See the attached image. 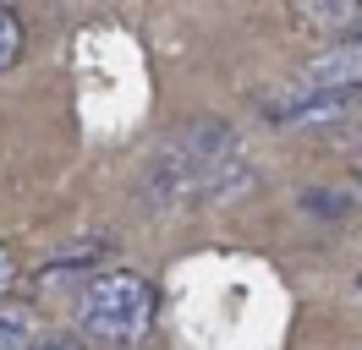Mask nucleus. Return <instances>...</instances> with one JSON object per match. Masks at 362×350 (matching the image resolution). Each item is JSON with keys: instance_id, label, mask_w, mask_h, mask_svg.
I'll return each mask as SVG.
<instances>
[{"instance_id": "8", "label": "nucleus", "mask_w": 362, "mask_h": 350, "mask_svg": "<svg viewBox=\"0 0 362 350\" xmlns=\"http://www.w3.org/2000/svg\"><path fill=\"white\" fill-rule=\"evenodd\" d=\"M39 350H83V345H71V339H49V345H39Z\"/></svg>"}, {"instance_id": "4", "label": "nucleus", "mask_w": 362, "mask_h": 350, "mask_svg": "<svg viewBox=\"0 0 362 350\" xmlns=\"http://www.w3.org/2000/svg\"><path fill=\"white\" fill-rule=\"evenodd\" d=\"M33 334L39 323L23 301H0V350H33Z\"/></svg>"}, {"instance_id": "6", "label": "nucleus", "mask_w": 362, "mask_h": 350, "mask_svg": "<svg viewBox=\"0 0 362 350\" xmlns=\"http://www.w3.org/2000/svg\"><path fill=\"white\" fill-rule=\"evenodd\" d=\"M17 55H23V22L11 6H0V71L17 66Z\"/></svg>"}, {"instance_id": "10", "label": "nucleus", "mask_w": 362, "mask_h": 350, "mask_svg": "<svg viewBox=\"0 0 362 350\" xmlns=\"http://www.w3.org/2000/svg\"><path fill=\"white\" fill-rule=\"evenodd\" d=\"M357 181H362V164H357Z\"/></svg>"}, {"instance_id": "7", "label": "nucleus", "mask_w": 362, "mask_h": 350, "mask_svg": "<svg viewBox=\"0 0 362 350\" xmlns=\"http://www.w3.org/2000/svg\"><path fill=\"white\" fill-rule=\"evenodd\" d=\"M17 279V262H11V252H6V246H0V290H6V284Z\"/></svg>"}, {"instance_id": "5", "label": "nucleus", "mask_w": 362, "mask_h": 350, "mask_svg": "<svg viewBox=\"0 0 362 350\" xmlns=\"http://www.w3.org/2000/svg\"><path fill=\"white\" fill-rule=\"evenodd\" d=\"M296 17L313 28H340V39L362 22V6H296Z\"/></svg>"}, {"instance_id": "11", "label": "nucleus", "mask_w": 362, "mask_h": 350, "mask_svg": "<svg viewBox=\"0 0 362 350\" xmlns=\"http://www.w3.org/2000/svg\"><path fill=\"white\" fill-rule=\"evenodd\" d=\"M357 290H362V279H357Z\"/></svg>"}, {"instance_id": "1", "label": "nucleus", "mask_w": 362, "mask_h": 350, "mask_svg": "<svg viewBox=\"0 0 362 350\" xmlns=\"http://www.w3.org/2000/svg\"><path fill=\"white\" fill-rule=\"evenodd\" d=\"M71 318L83 328V339L110 345V350H132L154 328V284L137 268H105L77 290Z\"/></svg>"}, {"instance_id": "3", "label": "nucleus", "mask_w": 362, "mask_h": 350, "mask_svg": "<svg viewBox=\"0 0 362 350\" xmlns=\"http://www.w3.org/2000/svg\"><path fill=\"white\" fill-rule=\"evenodd\" d=\"M296 93H324V99H351L362 88V44L335 39L329 49H318L313 61H302V71L291 77Z\"/></svg>"}, {"instance_id": "9", "label": "nucleus", "mask_w": 362, "mask_h": 350, "mask_svg": "<svg viewBox=\"0 0 362 350\" xmlns=\"http://www.w3.org/2000/svg\"><path fill=\"white\" fill-rule=\"evenodd\" d=\"M346 39H357V44H362V22H357V28H351V33H346Z\"/></svg>"}, {"instance_id": "2", "label": "nucleus", "mask_w": 362, "mask_h": 350, "mask_svg": "<svg viewBox=\"0 0 362 350\" xmlns=\"http://www.w3.org/2000/svg\"><path fill=\"white\" fill-rule=\"evenodd\" d=\"M154 181L170 197H230L247 186V159L230 126H192L165 148Z\"/></svg>"}]
</instances>
